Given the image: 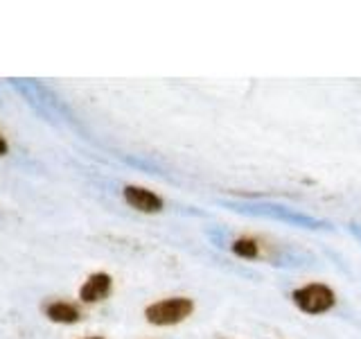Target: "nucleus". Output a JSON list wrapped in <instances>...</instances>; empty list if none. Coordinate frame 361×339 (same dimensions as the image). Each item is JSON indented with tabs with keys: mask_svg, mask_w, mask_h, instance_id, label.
<instances>
[{
	"mask_svg": "<svg viewBox=\"0 0 361 339\" xmlns=\"http://www.w3.org/2000/svg\"><path fill=\"white\" fill-rule=\"evenodd\" d=\"M195 310V303L185 297H174V299H165V301H158L152 303L149 308L145 310L147 321L154 323V326H174L178 321L188 319Z\"/></svg>",
	"mask_w": 361,
	"mask_h": 339,
	"instance_id": "f257e3e1",
	"label": "nucleus"
},
{
	"mask_svg": "<svg viewBox=\"0 0 361 339\" xmlns=\"http://www.w3.org/2000/svg\"><path fill=\"white\" fill-rule=\"evenodd\" d=\"M334 301V292L327 285H321V282H310V285L293 292V303L305 314H323L332 308Z\"/></svg>",
	"mask_w": 361,
	"mask_h": 339,
	"instance_id": "f03ea898",
	"label": "nucleus"
},
{
	"mask_svg": "<svg viewBox=\"0 0 361 339\" xmlns=\"http://www.w3.org/2000/svg\"><path fill=\"white\" fill-rule=\"evenodd\" d=\"M124 199L131 208L140 213H161L163 210V199L152 190H145L138 186H127L124 188Z\"/></svg>",
	"mask_w": 361,
	"mask_h": 339,
	"instance_id": "7ed1b4c3",
	"label": "nucleus"
},
{
	"mask_svg": "<svg viewBox=\"0 0 361 339\" xmlns=\"http://www.w3.org/2000/svg\"><path fill=\"white\" fill-rule=\"evenodd\" d=\"M111 287H113L111 276L99 271V274H93V276L86 278L82 290H79V299H82L84 303H99L111 294Z\"/></svg>",
	"mask_w": 361,
	"mask_h": 339,
	"instance_id": "20e7f679",
	"label": "nucleus"
},
{
	"mask_svg": "<svg viewBox=\"0 0 361 339\" xmlns=\"http://www.w3.org/2000/svg\"><path fill=\"white\" fill-rule=\"evenodd\" d=\"M45 316H48L50 321L54 323H77L82 319V314L75 308L73 303H63V301H54V303H48L45 305Z\"/></svg>",
	"mask_w": 361,
	"mask_h": 339,
	"instance_id": "39448f33",
	"label": "nucleus"
},
{
	"mask_svg": "<svg viewBox=\"0 0 361 339\" xmlns=\"http://www.w3.org/2000/svg\"><path fill=\"white\" fill-rule=\"evenodd\" d=\"M233 251L237 256H244V258H255L257 256V242L255 240H248V237H242L233 244Z\"/></svg>",
	"mask_w": 361,
	"mask_h": 339,
	"instance_id": "423d86ee",
	"label": "nucleus"
},
{
	"mask_svg": "<svg viewBox=\"0 0 361 339\" xmlns=\"http://www.w3.org/2000/svg\"><path fill=\"white\" fill-rule=\"evenodd\" d=\"M9 152V147H7V141L3 138V136H0V156H5Z\"/></svg>",
	"mask_w": 361,
	"mask_h": 339,
	"instance_id": "0eeeda50",
	"label": "nucleus"
},
{
	"mask_svg": "<svg viewBox=\"0 0 361 339\" xmlns=\"http://www.w3.org/2000/svg\"><path fill=\"white\" fill-rule=\"evenodd\" d=\"M90 339H102V337H90Z\"/></svg>",
	"mask_w": 361,
	"mask_h": 339,
	"instance_id": "6e6552de",
	"label": "nucleus"
}]
</instances>
